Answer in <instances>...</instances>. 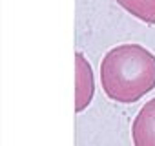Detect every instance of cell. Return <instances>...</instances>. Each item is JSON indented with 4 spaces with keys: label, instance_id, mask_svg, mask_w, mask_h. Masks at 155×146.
Listing matches in <instances>:
<instances>
[{
    "label": "cell",
    "instance_id": "cell-1",
    "mask_svg": "<svg viewBox=\"0 0 155 146\" xmlns=\"http://www.w3.org/2000/svg\"><path fill=\"white\" fill-rule=\"evenodd\" d=\"M101 84L111 101L137 102L155 88V55L140 44L111 48L101 62Z\"/></svg>",
    "mask_w": 155,
    "mask_h": 146
},
{
    "label": "cell",
    "instance_id": "cell-2",
    "mask_svg": "<svg viewBox=\"0 0 155 146\" xmlns=\"http://www.w3.org/2000/svg\"><path fill=\"white\" fill-rule=\"evenodd\" d=\"M95 93V79H93V69L88 58L77 51L75 53V111L81 113L84 111Z\"/></svg>",
    "mask_w": 155,
    "mask_h": 146
},
{
    "label": "cell",
    "instance_id": "cell-3",
    "mask_svg": "<svg viewBox=\"0 0 155 146\" xmlns=\"http://www.w3.org/2000/svg\"><path fill=\"white\" fill-rule=\"evenodd\" d=\"M131 139L135 146H155V99L148 101L133 119Z\"/></svg>",
    "mask_w": 155,
    "mask_h": 146
},
{
    "label": "cell",
    "instance_id": "cell-4",
    "mask_svg": "<svg viewBox=\"0 0 155 146\" xmlns=\"http://www.w3.org/2000/svg\"><path fill=\"white\" fill-rule=\"evenodd\" d=\"M130 15L148 26H155V0H115Z\"/></svg>",
    "mask_w": 155,
    "mask_h": 146
}]
</instances>
